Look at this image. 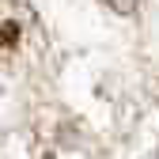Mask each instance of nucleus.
<instances>
[{
    "instance_id": "obj_1",
    "label": "nucleus",
    "mask_w": 159,
    "mask_h": 159,
    "mask_svg": "<svg viewBox=\"0 0 159 159\" xmlns=\"http://www.w3.org/2000/svg\"><path fill=\"white\" fill-rule=\"evenodd\" d=\"M106 8H114L117 15H133L136 8H140V0H102Z\"/></svg>"
}]
</instances>
